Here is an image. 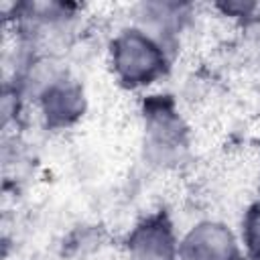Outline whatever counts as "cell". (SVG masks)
Returning <instances> with one entry per match:
<instances>
[{"label": "cell", "instance_id": "cell-2", "mask_svg": "<svg viewBox=\"0 0 260 260\" xmlns=\"http://www.w3.org/2000/svg\"><path fill=\"white\" fill-rule=\"evenodd\" d=\"M183 244L187 260H236V240L219 223H199Z\"/></svg>", "mask_w": 260, "mask_h": 260}, {"label": "cell", "instance_id": "cell-3", "mask_svg": "<svg viewBox=\"0 0 260 260\" xmlns=\"http://www.w3.org/2000/svg\"><path fill=\"white\" fill-rule=\"evenodd\" d=\"M132 260H173L175 240L171 228L160 219H146L130 236Z\"/></svg>", "mask_w": 260, "mask_h": 260}, {"label": "cell", "instance_id": "cell-4", "mask_svg": "<svg viewBox=\"0 0 260 260\" xmlns=\"http://www.w3.org/2000/svg\"><path fill=\"white\" fill-rule=\"evenodd\" d=\"M244 240L252 256L260 260V203L250 207L244 221Z\"/></svg>", "mask_w": 260, "mask_h": 260}, {"label": "cell", "instance_id": "cell-1", "mask_svg": "<svg viewBox=\"0 0 260 260\" xmlns=\"http://www.w3.org/2000/svg\"><path fill=\"white\" fill-rule=\"evenodd\" d=\"M114 65L126 83L144 85L160 73L162 57L158 53V47L152 45L148 39L140 35H130L122 37L116 43Z\"/></svg>", "mask_w": 260, "mask_h": 260}]
</instances>
